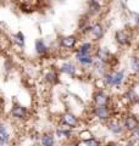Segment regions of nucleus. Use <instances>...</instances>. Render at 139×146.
I'll list each match as a JSON object with an SVG mask.
<instances>
[{
	"label": "nucleus",
	"mask_w": 139,
	"mask_h": 146,
	"mask_svg": "<svg viewBox=\"0 0 139 146\" xmlns=\"http://www.w3.org/2000/svg\"><path fill=\"white\" fill-rule=\"evenodd\" d=\"M110 101H111L110 96L104 90H96L93 94V102H94V105H108L109 106Z\"/></svg>",
	"instance_id": "10"
},
{
	"label": "nucleus",
	"mask_w": 139,
	"mask_h": 146,
	"mask_svg": "<svg viewBox=\"0 0 139 146\" xmlns=\"http://www.w3.org/2000/svg\"><path fill=\"white\" fill-rule=\"evenodd\" d=\"M34 49L35 52L39 55V56H44L49 52V46L46 45V43L44 42L43 39H37L34 43Z\"/></svg>",
	"instance_id": "14"
},
{
	"label": "nucleus",
	"mask_w": 139,
	"mask_h": 146,
	"mask_svg": "<svg viewBox=\"0 0 139 146\" xmlns=\"http://www.w3.org/2000/svg\"><path fill=\"white\" fill-rule=\"evenodd\" d=\"M0 135H3V136H5L6 139L10 140L11 139V135H10V131H9L7 129V127L4 124L3 122H0Z\"/></svg>",
	"instance_id": "23"
},
{
	"label": "nucleus",
	"mask_w": 139,
	"mask_h": 146,
	"mask_svg": "<svg viewBox=\"0 0 139 146\" xmlns=\"http://www.w3.org/2000/svg\"><path fill=\"white\" fill-rule=\"evenodd\" d=\"M103 84L105 86H108V88H111V86H114V72H105L103 74Z\"/></svg>",
	"instance_id": "21"
},
{
	"label": "nucleus",
	"mask_w": 139,
	"mask_h": 146,
	"mask_svg": "<svg viewBox=\"0 0 139 146\" xmlns=\"http://www.w3.org/2000/svg\"><path fill=\"white\" fill-rule=\"evenodd\" d=\"M124 80V71H117V72H114V86L115 88L120 89V86L122 85Z\"/></svg>",
	"instance_id": "20"
},
{
	"label": "nucleus",
	"mask_w": 139,
	"mask_h": 146,
	"mask_svg": "<svg viewBox=\"0 0 139 146\" xmlns=\"http://www.w3.org/2000/svg\"><path fill=\"white\" fill-rule=\"evenodd\" d=\"M10 115H11V117L15 118V119L23 121L28 116V111H27V108L25 106H22V105L15 104V105H12V107L10 110Z\"/></svg>",
	"instance_id": "6"
},
{
	"label": "nucleus",
	"mask_w": 139,
	"mask_h": 146,
	"mask_svg": "<svg viewBox=\"0 0 139 146\" xmlns=\"http://www.w3.org/2000/svg\"><path fill=\"white\" fill-rule=\"evenodd\" d=\"M10 143V140L6 139L5 136H3V135H0V145H6Z\"/></svg>",
	"instance_id": "26"
},
{
	"label": "nucleus",
	"mask_w": 139,
	"mask_h": 146,
	"mask_svg": "<svg viewBox=\"0 0 139 146\" xmlns=\"http://www.w3.org/2000/svg\"><path fill=\"white\" fill-rule=\"evenodd\" d=\"M76 58L84 67H90L93 61H94V57L90 54H76Z\"/></svg>",
	"instance_id": "15"
},
{
	"label": "nucleus",
	"mask_w": 139,
	"mask_h": 146,
	"mask_svg": "<svg viewBox=\"0 0 139 146\" xmlns=\"http://www.w3.org/2000/svg\"><path fill=\"white\" fill-rule=\"evenodd\" d=\"M93 50H94V44L92 42H86L78 46V49L76 50V54H90Z\"/></svg>",
	"instance_id": "18"
},
{
	"label": "nucleus",
	"mask_w": 139,
	"mask_h": 146,
	"mask_svg": "<svg viewBox=\"0 0 139 146\" xmlns=\"http://www.w3.org/2000/svg\"><path fill=\"white\" fill-rule=\"evenodd\" d=\"M121 123H122L123 129L126 131H132L133 129H136V128H139V125H138V118L134 115H127L126 117L123 118V121Z\"/></svg>",
	"instance_id": "8"
},
{
	"label": "nucleus",
	"mask_w": 139,
	"mask_h": 146,
	"mask_svg": "<svg viewBox=\"0 0 139 146\" xmlns=\"http://www.w3.org/2000/svg\"><path fill=\"white\" fill-rule=\"evenodd\" d=\"M81 144L87 145V146H98V145L101 144V141L99 139L94 138V136H89V138H86L84 140H82Z\"/></svg>",
	"instance_id": "22"
},
{
	"label": "nucleus",
	"mask_w": 139,
	"mask_h": 146,
	"mask_svg": "<svg viewBox=\"0 0 139 146\" xmlns=\"http://www.w3.org/2000/svg\"><path fill=\"white\" fill-rule=\"evenodd\" d=\"M94 58L101 61L105 65H109L111 60H112V54L105 48H96L94 51Z\"/></svg>",
	"instance_id": "7"
},
{
	"label": "nucleus",
	"mask_w": 139,
	"mask_h": 146,
	"mask_svg": "<svg viewBox=\"0 0 139 146\" xmlns=\"http://www.w3.org/2000/svg\"><path fill=\"white\" fill-rule=\"evenodd\" d=\"M123 98H124V100H127L129 105L138 104V94H137L136 88H133V86H131V88H128L126 90V93L123 94Z\"/></svg>",
	"instance_id": "13"
},
{
	"label": "nucleus",
	"mask_w": 139,
	"mask_h": 146,
	"mask_svg": "<svg viewBox=\"0 0 139 146\" xmlns=\"http://www.w3.org/2000/svg\"><path fill=\"white\" fill-rule=\"evenodd\" d=\"M72 136V129L71 128H65V127H59L56 131H55V138L59 139H70Z\"/></svg>",
	"instance_id": "17"
},
{
	"label": "nucleus",
	"mask_w": 139,
	"mask_h": 146,
	"mask_svg": "<svg viewBox=\"0 0 139 146\" xmlns=\"http://www.w3.org/2000/svg\"><path fill=\"white\" fill-rule=\"evenodd\" d=\"M61 122L63 125H66L71 129H76L80 125V119L76 115H73L72 112H65L61 117Z\"/></svg>",
	"instance_id": "4"
},
{
	"label": "nucleus",
	"mask_w": 139,
	"mask_h": 146,
	"mask_svg": "<svg viewBox=\"0 0 139 146\" xmlns=\"http://www.w3.org/2000/svg\"><path fill=\"white\" fill-rule=\"evenodd\" d=\"M78 38L76 35H66L60 39V46L67 50H72L77 46Z\"/></svg>",
	"instance_id": "9"
},
{
	"label": "nucleus",
	"mask_w": 139,
	"mask_h": 146,
	"mask_svg": "<svg viewBox=\"0 0 139 146\" xmlns=\"http://www.w3.org/2000/svg\"><path fill=\"white\" fill-rule=\"evenodd\" d=\"M93 115L100 122H106L110 119L112 113H111V108L108 105H95L94 110H93Z\"/></svg>",
	"instance_id": "1"
},
{
	"label": "nucleus",
	"mask_w": 139,
	"mask_h": 146,
	"mask_svg": "<svg viewBox=\"0 0 139 146\" xmlns=\"http://www.w3.org/2000/svg\"><path fill=\"white\" fill-rule=\"evenodd\" d=\"M115 40H116V43L118 45H121V46H128V45H131V43H132V36L128 33V31L120 29L115 33Z\"/></svg>",
	"instance_id": "5"
},
{
	"label": "nucleus",
	"mask_w": 139,
	"mask_h": 146,
	"mask_svg": "<svg viewBox=\"0 0 139 146\" xmlns=\"http://www.w3.org/2000/svg\"><path fill=\"white\" fill-rule=\"evenodd\" d=\"M83 31H84L86 33L90 34L93 38H94V40H100L104 36V34H105L104 26L101 25L100 22H95V23L88 25Z\"/></svg>",
	"instance_id": "2"
},
{
	"label": "nucleus",
	"mask_w": 139,
	"mask_h": 146,
	"mask_svg": "<svg viewBox=\"0 0 139 146\" xmlns=\"http://www.w3.org/2000/svg\"><path fill=\"white\" fill-rule=\"evenodd\" d=\"M106 128L110 133H112L115 135H120V134H123V127H122V123L120 122V119L117 118H112L111 117L110 119L106 121Z\"/></svg>",
	"instance_id": "3"
},
{
	"label": "nucleus",
	"mask_w": 139,
	"mask_h": 146,
	"mask_svg": "<svg viewBox=\"0 0 139 146\" xmlns=\"http://www.w3.org/2000/svg\"><path fill=\"white\" fill-rule=\"evenodd\" d=\"M131 66H132V71H133L134 74H138V72H139V63H138V56H137V55H134V56L132 57Z\"/></svg>",
	"instance_id": "24"
},
{
	"label": "nucleus",
	"mask_w": 139,
	"mask_h": 146,
	"mask_svg": "<svg viewBox=\"0 0 139 146\" xmlns=\"http://www.w3.org/2000/svg\"><path fill=\"white\" fill-rule=\"evenodd\" d=\"M21 11H23V12H32L33 10H32V6H29V5H27V4H22L21 5Z\"/></svg>",
	"instance_id": "25"
},
{
	"label": "nucleus",
	"mask_w": 139,
	"mask_h": 146,
	"mask_svg": "<svg viewBox=\"0 0 139 146\" xmlns=\"http://www.w3.org/2000/svg\"><path fill=\"white\" fill-rule=\"evenodd\" d=\"M39 143L43 146H51L55 144V134L51 131L44 133L39 136Z\"/></svg>",
	"instance_id": "16"
},
{
	"label": "nucleus",
	"mask_w": 139,
	"mask_h": 146,
	"mask_svg": "<svg viewBox=\"0 0 139 146\" xmlns=\"http://www.w3.org/2000/svg\"><path fill=\"white\" fill-rule=\"evenodd\" d=\"M59 71L63 73V74L71 77V78H75L77 74V67L75 63H72V62H63L62 65H60Z\"/></svg>",
	"instance_id": "11"
},
{
	"label": "nucleus",
	"mask_w": 139,
	"mask_h": 146,
	"mask_svg": "<svg viewBox=\"0 0 139 146\" xmlns=\"http://www.w3.org/2000/svg\"><path fill=\"white\" fill-rule=\"evenodd\" d=\"M11 39H12V42L17 45V46L25 48V45H26V39H25V34H23L22 32H17V33L12 34V35H11Z\"/></svg>",
	"instance_id": "19"
},
{
	"label": "nucleus",
	"mask_w": 139,
	"mask_h": 146,
	"mask_svg": "<svg viewBox=\"0 0 139 146\" xmlns=\"http://www.w3.org/2000/svg\"><path fill=\"white\" fill-rule=\"evenodd\" d=\"M44 79L48 84L50 85H56L60 83V76H59V72L56 70H49L48 72L45 73L44 76Z\"/></svg>",
	"instance_id": "12"
}]
</instances>
